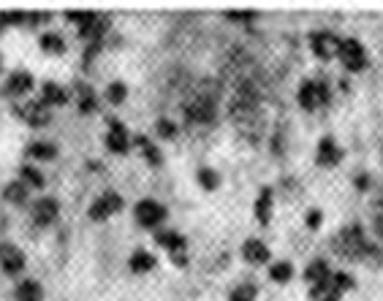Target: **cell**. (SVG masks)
Returning a JSON list of instances; mask_svg holds the SVG:
<instances>
[{
	"instance_id": "1",
	"label": "cell",
	"mask_w": 383,
	"mask_h": 301,
	"mask_svg": "<svg viewBox=\"0 0 383 301\" xmlns=\"http://www.w3.org/2000/svg\"><path fill=\"white\" fill-rule=\"evenodd\" d=\"M334 255L345 258V261H359V263H383V252L378 245L370 242V236L364 233V228L359 223H351V226L340 228L329 242Z\"/></svg>"
},
{
	"instance_id": "2",
	"label": "cell",
	"mask_w": 383,
	"mask_h": 301,
	"mask_svg": "<svg viewBox=\"0 0 383 301\" xmlns=\"http://www.w3.org/2000/svg\"><path fill=\"white\" fill-rule=\"evenodd\" d=\"M296 100H299V106L305 109V111H318V109H324V106H329L332 103V87L321 79H305L302 82V87H299V93H296Z\"/></svg>"
},
{
	"instance_id": "3",
	"label": "cell",
	"mask_w": 383,
	"mask_h": 301,
	"mask_svg": "<svg viewBox=\"0 0 383 301\" xmlns=\"http://www.w3.org/2000/svg\"><path fill=\"white\" fill-rule=\"evenodd\" d=\"M337 60L343 63V68L345 71H351V74H361L367 65H370V54L364 49V44L354 38V36H348V38H340V49H337Z\"/></svg>"
},
{
	"instance_id": "4",
	"label": "cell",
	"mask_w": 383,
	"mask_h": 301,
	"mask_svg": "<svg viewBox=\"0 0 383 301\" xmlns=\"http://www.w3.org/2000/svg\"><path fill=\"white\" fill-rule=\"evenodd\" d=\"M258 103H261L258 87H255L250 79H242V82L236 84L234 95H231V114H236V117H250V114H255Z\"/></svg>"
},
{
	"instance_id": "5",
	"label": "cell",
	"mask_w": 383,
	"mask_h": 301,
	"mask_svg": "<svg viewBox=\"0 0 383 301\" xmlns=\"http://www.w3.org/2000/svg\"><path fill=\"white\" fill-rule=\"evenodd\" d=\"M307 44H310V52L318 60H324V63L337 57V49H340V38L334 36L332 30H313L307 36Z\"/></svg>"
},
{
	"instance_id": "6",
	"label": "cell",
	"mask_w": 383,
	"mask_h": 301,
	"mask_svg": "<svg viewBox=\"0 0 383 301\" xmlns=\"http://www.w3.org/2000/svg\"><path fill=\"white\" fill-rule=\"evenodd\" d=\"M133 215H136V223H139V226L155 228L166 220V206L153 199H142L136 203V212H133Z\"/></svg>"
},
{
	"instance_id": "7",
	"label": "cell",
	"mask_w": 383,
	"mask_h": 301,
	"mask_svg": "<svg viewBox=\"0 0 383 301\" xmlns=\"http://www.w3.org/2000/svg\"><path fill=\"white\" fill-rule=\"evenodd\" d=\"M343 157H345V152H343V147L334 141L332 136H324V139L315 144V163L324 166V169H334V166H340Z\"/></svg>"
},
{
	"instance_id": "8",
	"label": "cell",
	"mask_w": 383,
	"mask_h": 301,
	"mask_svg": "<svg viewBox=\"0 0 383 301\" xmlns=\"http://www.w3.org/2000/svg\"><path fill=\"white\" fill-rule=\"evenodd\" d=\"M155 242L160 245V247H166L169 255L177 261L179 266L185 263V250H188V242H185V236L177 233V231H158L155 233Z\"/></svg>"
},
{
	"instance_id": "9",
	"label": "cell",
	"mask_w": 383,
	"mask_h": 301,
	"mask_svg": "<svg viewBox=\"0 0 383 301\" xmlns=\"http://www.w3.org/2000/svg\"><path fill=\"white\" fill-rule=\"evenodd\" d=\"M185 117L190 120V123H199V125H206V123H212L215 120V103L209 98H193L185 103Z\"/></svg>"
},
{
	"instance_id": "10",
	"label": "cell",
	"mask_w": 383,
	"mask_h": 301,
	"mask_svg": "<svg viewBox=\"0 0 383 301\" xmlns=\"http://www.w3.org/2000/svg\"><path fill=\"white\" fill-rule=\"evenodd\" d=\"M123 206H126V201L120 199L114 190H106L101 199L90 206V217H93V220H106V217H112L114 212H120Z\"/></svg>"
},
{
	"instance_id": "11",
	"label": "cell",
	"mask_w": 383,
	"mask_h": 301,
	"mask_svg": "<svg viewBox=\"0 0 383 301\" xmlns=\"http://www.w3.org/2000/svg\"><path fill=\"white\" fill-rule=\"evenodd\" d=\"M272 212H275V190L272 187H261V193L253 201V215L258 226H269L272 223Z\"/></svg>"
},
{
	"instance_id": "12",
	"label": "cell",
	"mask_w": 383,
	"mask_h": 301,
	"mask_svg": "<svg viewBox=\"0 0 383 301\" xmlns=\"http://www.w3.org/2000/svg\"><path fill=\"white\" fill-rule=\"evenodd\" d=\"M242 258L250 263V266H264V263H269V258H272V252L269 247L261 242V239H248L245 245H242Z\"/></svg>"
},
{
	"instance_id": "13",
	"label": "cell",
	"mask_w": 383,
	"mask_h": 301,
	"mask_svg": "<svg viewBox=\"0 0 383 301\" xmlns=\"http://www.w3.org/2000/svg\"><path fill=\"white\" fill-rule=\"evenodd\" d=\"M106 147L114 152V155H126V152L130 150V139H128V133H126V128H123V123H117V120H112V123H109Z\"/></svg>"
},
{
	"instance_id": "14",
	"label": "cell",
	"mask_w": 383,
	"mask_h": 301,
	"mask_svg": "<svg viewBox=\"0 0 383 301\" xmlns=\"http://www.w3.org/2000/svg\"><path fill=\"white\" fill-rule=\"evenodd\" d=\"M332 275H334L332 266H329V261H324V258H313V261L305 266V272H302V277H305V282L310 285V288L326 282Z\"/></svg>"
},
{
	"instance_id": "15",
	"label": "cell",
	"mask_w": 383,
	"mask_h": 301,
	"mask_svg": "<svg viewBox=\"0 0 383 301\" xmlns=\"http://www.w3.org/2000/svg\"><path fill=\"white\" fill-rule=\"evenodd\" d=\"M0 266L6 275H20L25 266V258L14 245H0Z\"/></svg>"
},
{
	"instance_id": "16",
	"label": "cell",
	"mask_w": 383,
	"mask_h": 301,
	"mask_svg": "<svg viewBox=\"0 0 383 301\" xmlns=\"http://www.w3.org/2000/svg\"><path fill=\"white\" fill-rule=\"evenodd\" d=\"M57 212H60L57 201H54V199H41L38 203H36V212H33V217H36V223H38V226H50L52 220L57 217Z\"/></svg>"
},
{
	"instance_id": "17",
	"label": "cell",
	"mask_w": 383,
	"mask_h": 301,
	"mask_svg": "<svg viewBox=\"0 0 383 301\" xmlns=\"http://www.w3.org/2000/svg\"><path fill=\"white\" fill-rule=\"evenodd\" d=\"M128 269H130L133 275H144V272L155 269V258L150 255V252L136 250L133 255H130V261H128Z\"/></svg>"
},
{
	"instance_id": "18",
	"label": "cell",
	"mask_w": 383,
	"mask_h": 301,
	"mask_svg": "<svg viewBox=\"0 0 383 301\" xmlns=\"http://www.w3.org/2000/svg\"><path fill=\"white\" fill-rule=\"evenodd\" d=\"M291 277H294V263L291 261H278V263L269 266V279L278 282V285L291 282Z\"/></svg>"
},
{
	"instance_id": "19",
	"label": "cell",
	"mask_w": 383,
	"mask_h": 301,
	"mask_svg": "<svg viewBox=\"0 0 383 301\" xmlns=\"http://www.w3.org/2000/svg\"><path fill=\"white\" fill-rule=\"evenodd\" d=\"M17 299L20 301H41V285L33 282V279L20 282V288H17Z\"/></svg>"
},
{
	"instance_id": "20",
	"label": "cell",
	"mask_w": 383,
	"mask_h": 301,
	"mask_svg": "<svg viewBox=\"0 0 383 301\" xmlns=\"http://www.w3.org/2000/svg\"><path fill=\"white\" fill-rule=\"evenodd\" d=\"M255 299H258V288H255L253 282H242V285H236L229 293V301H255Z\"/></svg>"
},
{
	"instance_id": "21",
	"label": "cell",
	"mask_w": 383,
	"mask_h": 301,
	"mask_svg": "<svg viewBox=\"0 0 383 301\" xmlns=\"http://www.w3.org/2000/svg\"><path fill=\"white\" fill-rule=\"evenodd\" d=\"M136 144L142 147V155H144L153 166H160V163H163V157H160V152H158V147H155L153 141H147L144 136H136Z\"/></svg>"
},
{
	"instance_id": "22",
	"label": "cell",
	"mask_w": 383,
	"mask_h": 301,
	"mask_svg": "<svg viewBox=\"0 0 383 301\" xmlns=\"http://www.w3.org/2000/svg\"><path fill=\"white\" fill-rule=\"evenodd\" d=\"M25 117L30 120V125H44L50 120V111H47V103H33L25 111Z\"/></svg>"
},
{
	"instance_id": "23",
	"label": "cell",
	"mask_w": 383,
	"mask_h": 301,
	"mask_svg": "<svg viewBox=\"0 0 383 301\" xmlns=\"http://www.w3.org/2000/svg\"><path fill=\"white\" fill-rule=\"evenodd\" d=\"M41 95H44V103H47V106H57V103L63 106V103H66V93H63L57 84H52V82L44 84V93H41Z\"/></svg>"
},
{
	"instance_id": "24",
	"label": "cell",
	"mask_w": 383,
	"mask_h": 301,
	"mask_svg": "<svg viewBox=\"0 0 383 301\" xmlns=\"http://www.w3.org/2000/svg\"><path fill=\"white\" fill-rule=\"evenodd\" d=\"M126 95H128V90L123 82H112V84L106 87V100L114 103V106H120V103L126 100Z\"/></svg>"
},
{
	"instance_id": "25",
	"label": "cell",
	"mask_w": 383,
	"mask_h": 301,
	"mask_svg": "<svg viewBox=\"0 0 383 301\" xmlns=\"http://www.w3.org/2000/svg\"><path fill=\"white\" fill-rule=\"evenodd\" d=\"M199 185L204 187V190H218V185H220V176L218 171H212V169H199Z\"/></svg>"
},
{
	"instance_id": "26",
	"label": "cell",
	"mask_w": 383,
	"mask_h": 301,
	"mask_svg": "<svg viewBox=\"0 0 383 301\" xmlns=\"http://www.w3.org/2000/svg\"><path fill=\"white\" fill-rule=\"evenodd\" d=\"M332 285L340 291V293H348V291H354V277L348 275V272H334L332 275Z\"/></svg>"
},
{
	"instance_id": "27",
	"label": "cell",
	"mask_w": 383,
	"mask_h": 301,
	"mask_svg": "<svg viewBox=\"0 0 383 301\" xmlns=\"http://www.w3.org/2000/svg\"><path fill=\"white\" fill-rule=\"evenodd\" d=\"M30 87H33V79H30V76L14 74L11 76V84H8V93H17V95H20V93H27Z\"/></svg>"
},
{
	"instance_id": "28",
	"label": "cell",
	"mask_w": 383,
	"mask_h": 301,
	"mask_svg": "<svg viewBox=\"0 0 383 301\" xmlns=\"http://www.w3.org/2000/svg\"><path fill=\"white\" fill-rule=\"evenodd\" d=\"M41 49L52 52V54H60V52L66 49V47H63V41H60V36L47 33V36H41Z\"/></svg>"
},
{
	"instance_id": "29",
	"label": "cell",
	"mask_w": 383,
	"mask_h": 301,
	"mask_svg": "<svg viewBox=\"0 0 383 301\" xmlns=\"http://www.w3.org/2000/svg\"><path fill=\"white\" fill-rule=\"evenodd\" d=\"M22 179H25V185H30V187H41V185H44V176L38 174L33 166H22Z\"/></svg>"
},
{
	"instance_id": "30",
	"label": "cell",
	"mask_w": 383,
	"mask_h": 301,
	"mask_svg": "<svg viewBox=\"0 0 383 301\" xmlns=\"http://www.w3.org/2000/svg\"><path fill=\"white\" fill-rule=\"evenodd\" d=\"M79 109H82V111H93V109H96V95L90 93V87H82V90H79Z\"/></svg>"
},
{
	"instance_id": "31",
	"label": "cell",
	"mask_w": 383,
	"mask_h": 301,
	"mask_svg": "<svg viewBox=\"0 0 383 301\" xmlns=\"http://www.w3.org/2000/svg\"><path fill=\"white\" fill-rule=\"evenodd\" d=\"M6 199L14 201V203H22V201L27 199L25 185H22V182H20V185H8V190H6Z\"/></svg>"
},
{
	"instance_id": "32",
	"label": "cell",
	"mask_w": 383,
	"mask_h": 301,
	"mask_svg": "<svg viewBox=\"0 0 383 301\" xmlns=\"http://www.w3.org/2000/svg\"><path fill=\"white\" fill-rule=\"evenodd\" d=\"M30 155L38 157V160H52V157H54V147H52V144H33V147H30Z\"/></svg>"
},
{
	"instance_id": "33",
	"label": "cell",
	"mask_w": 383,
	"mask_h": 301,
	"mask_svg": "<svg viewBox=\"0 0 383 301\" xmlns=\"http://www.w3.org/2000/svg\"><path fill=\"white\" fill-rule=\"evenodd\" d=\"M373 228H375V233L383 239V196L378 199L375 203V215H373Z\"/></svg>"
},
{
	"instance_id": "34",
	"label": "cell",
	"mask_w": 383,
	"mask_h": 301,
	"mask_svg": "<svg viewBox=\"0 0 383 301\" xmlns=\"http://www.w3.org/2000/svg\"><path fill=\"white\" fill-rule=\"evenodd\" d=\"M158 136H160V139H174V136H177L174 123H169V120H158Z\"/></svg>"
},
{
	"instance_id": "35",
	"label": "cell",
	"mask_w": 383,
	"mask_h": 301,
	"mask_svg": "<svg viewBox=\"0 0 383 301\" xmlns=\"http://www.w3.org/2000/svg\"><path fill=\"white\" fill-rule=\"evenodd\" d=\"M321 223H324L321 209H310V212H307V228H310V231H315V228H321Z\"/></svg>"
},
{
	"instance_id": "36",
	"label": "cell",
	"mask_w": 383,
	"mask_h": 301,
	"mask_svg": "<svg viewBox=\"0 0 383 301\" xmlns=\"http://www.w3.org/2000/svg\"><path fill=\"white\" fill-rule=\"evenodd\" d=\"M354 185H356L359 193H364V190H370L373 179H370V174H356V176H354Z\"/></svg>"
},
{
	"instance_id": "37",
	"label": "cell",
	"mask_w": 383,
	"mask_h": 301,
	"mask_svg": "<svg viewBox=\"0 0 383 301\" xmlns=\"http://www.w3.org/2000/svg\"><path fill=\"white\" fill-rule=\"evenodd\" d=\"M255 11H229V20H236V22H248L253 20Z\"/></svg>"
}]
</instances>
